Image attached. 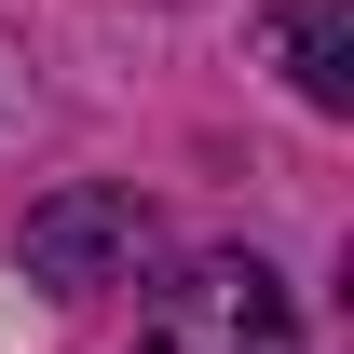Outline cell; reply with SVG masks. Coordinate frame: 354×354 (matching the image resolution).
Returning a JSON list of instances; mask_svg holds the SVG:
<instances>
[{
  "instance_id": "obj_1",
  "label": "cell",
  "mask_w": 354,
  "mask_h": 354,
  "mask_svg": "<svg viewBox=\"0 0 354 354\" xmlns=\"http://www.w3.org/2000/svg\"><path fill=\"white\" fill-rule=\"evenodd\" d=\"M136 354H300V300H286L272 259L205 245L136 300Z\"/></svg>"
},
{
  "instance_id": "obj_2",
  "label": "cell",
  "mask_w": 354,
  "mask_h": 354,
  "mask_svg": "<svg viewBox=\"0 0 354 354\" xmlns=\"http://www.w3.org/2000/svg\"><path fill=\"white\" fill-rule=\"evenodd\" d=\"M136 259H150V205L136 191H55V205H28V272H41L55 300H95V286H136Z\"/></svg>"
},
{
  "instance_id": "obj_3",
  "label": "cell",
  "mask_w": 354,
  "mask_h": 354,
  "mask_svg": "<svg viewBox=\"0 0 354 354\" xmlns=\"http://www.w3.org/2000/svg\"><path fill=\"white\" fill-rule=\"evenodd\" d=\"M272 41H286V82L313 109H354V0H286Z\"/></svg>"
}]
</instances>
